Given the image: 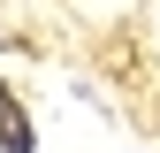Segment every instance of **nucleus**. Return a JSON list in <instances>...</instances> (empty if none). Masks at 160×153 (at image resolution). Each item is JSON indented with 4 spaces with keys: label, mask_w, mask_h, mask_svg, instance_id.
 <instances>
[{
    "label": "nucleus",
    "mask_w": 160,
    "mask_h": 153,
    "mask_svg": "<svg viewBox=\"0 0 160 153\" xmlns=\"http://www.w3.org/2000/svg\"><path fill=\"white\" fill-rule=\"evenodd\" d=\"M0 145H8V153H31V123H23V107H15L8 84H0Z\"/></svg>",
    "instance_id": "nucleus-1"
}]
</instances>
